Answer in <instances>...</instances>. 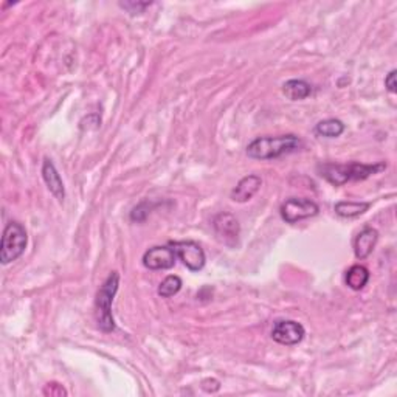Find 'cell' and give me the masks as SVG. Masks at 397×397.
<instances>
[{
    "mask_svg": "<svg viewBox=\"0 0 397 397\" xmlns=\"http://www.w3.org/2000/svg\"><path fill=\"white\" fill-rule=\"evenodd\" d=\"M318 174L330 185L342 187L348 182L366 180L371 175H376L386 169L385 161L366 165L360 161H351V163H323L318 165Z\"/></svg>",
    "mask_w": 397,
    "mask_h": 397,
    "instance_id": "6da1fadb",
    "label": "cell"
},
{
    "mask_svg": "<svg viewBox=\"0 0 397 397\" xmlns=\"http://www.w3.org/2000/svg\"><path fill=\"white\" fill-rule=\"evenodd\" d=\"M301 146H303L301 138L293 134L258 137L247 146V156L255 160H274L298 151Z\"/></svg>",
    "mask_w": 397,
    "mask_h": 397,
    "instance_id": "7a4b0ae2",
    "label": "cell"
},
{
    "mask_svg": "<svg viewBox=\"0 0 397 397\" xmlns=\"http://www.w3.org/2000/svg\"><path fill=\"white\" fill-rule=\"evenodd\" d=\"M120 285V275L116 271H112L107 279L100 288L95 300V309H97V323L102 332H112L115 330V320L112 315V303L114 298L119 292Z\"/></svg>",
    "mask_w": 397,
    "mask_h": 397,
    "instance_id": "3957f363",
    "label": "cell"
},
{
    "mask_svg": "<svg viewBox=\"0 0 397 397\" xmlns=\"http://www.w3.org/2000/svg\"><path fill=\"white\" fill-rule=\"evenodd\" d=\"M28 244L25 227L19 222H8L4 230L2 245H0V261L4 266L18 261L24 255Z\"/></svg>",
    "mask_w": 397,
    "mask_h": 397,
    "instance_id": "277c9868",
    "label": "cell"
},
{
    "mask_svg": "<svg viewBox=\"0 0 397 397\" xmlns=\"http://www.w3.org/2000/svg\"><path fill=\"white\" fill-rule=\"evenodd\" d=\"M320 213V207L311 198L304 197H290L285 201L281 208H279V215L283 220L288 224H297L304 219L315 217Z\"/></svg>",
    "mask_w": 397,
    "mask_h": 397,
    "instance_id": "5b68a950",
    "label": "cell"
},
{
    "mask_svg": "<svg viewBox=\"0 0 397 397\" xmlns=\"http://www.w3.org/2000/svg\"><path fill=\"white\" fill-rule=\"evenodd\" d=\"M169 245L174 248L177 260L183 262L188 270L198 271L205 267L207 256H205L203 248L194 241H175L169 242Z\"/></svg>",
    "mask_w": 397,
    "mask_h": 397,
    "instance_id": "8992f818",
    "label": "cell"
},
{
    "mask_svg": "<svg viewBox=\"0 0 397 397\" xmlns=\"http://www.w3.org/2000/svg\"><path fill=\"white\" fill-rule=\"evenodd\" d=\"M306 329L295 320H278L271 329V338L284 346H295L303 342Z\"/></svg>",
    "mask_w": 397,
    "mask_h": 397,
    "instance_id": "52a82bcc",
    "label": "cell"
},
{
    "mask_svg": "<svg viewBox=\"0 0 397 397\" xmlns=\"http://www.w3.org/2000/svg\"><path fill=\"white\" fill-rule=\"evenodd\" d=\"M213 229H215L219 241L224 242L225 245L234 247L238 244L241 227L238 219L230 215V213H219V215L213 219Z\"/></svg>",
    "mask_w": 397,
    "mask_h": 397,
    "instance_id": "ba28073f",
    "label": "cell"
},
{
    "mask_svg": "<svg viewBox=\"0 0 397 397\" xmlns=\"http://www.w3.org/2000/svg\"><path fill=\"white\" fill-rule=\"evenodd\" d=\"M177 255L171 245H157L143 255V266L149 270H169L175 266Z\"/></svg>",
    "mask_w": 397,
    "mask_h": 397,
    "instance_id": "9c48e42d",
    "label": "cell"
},
{
    "mask_svg": "<svg viewBox=\"0 0 397 397\" xmlns=\"http://www.w3.org/2000/svg\"><path fill=\"white\" fill-rule=\"evenodd\" d=\"M261 185H262V179L260 175L256 174L245 175V177H242L238 182V185L233 188L231 201L238 203H245L248 201H252L256 193L260 191Z\"/></svg>",
    "mask_w": 397,
    "mask_h": 397,
    "instance_id": "30bf717a",
    "label": "cell"
},
{
    "mask_svg": "<svg viewBox=\"0 0 397 397\" xmlns=\"http://www.w3.org/2000/svg\"><path fill=\"white\" fill-rule=\"evenodd\" d=\"M42 179H43V182H46V185H47L50 193L53 194L55 198H58V202H64V198H65L64 182L61 179L60 173H58L55 163L50 159H43Z\"/></svg>",
    "mask_w": 397,
    "mask_h": 397,
    "instance_id": "8fae6325",
    "label": "cell"
},
{
    "mask_svg": "<svg viewBox=\"0 0 397 397\" xmlns=\"http://www.w3.org/2000/svg\"><path fill=\"white\" fill-rule=\"evenodd\" d=\"M377 241H379V231L376 229H372V227H365L354 239L356 258L360 261L366 260L368 256L372 253V250L376 248Z\"/></svg>",
    "mask_w": 397,
    "mask_h": 397,
    "instance_id": "7c38bea8",
    "label": "cell"
},
{
    "mask_svg": "<svg viewBox=\"0 0 397 397\" xmlns=\"http://www.w3.org/2000/svg\"><path fill=\"white\" fill-rule=\"evenodd\" d=\"M283 93L290 101H301L311 97L312 86L304 79H289L283 84Z\"/></svg>",
    "mask_w": 397,
    "mask_h": 397,
    "instance_id": "4fadbf2b",
    "label": "cell"
},
{
    "mask_svg": "<svg viewBox=\"0 0 397 397\" xmlns=\"http://www.w3.org/2000/svg\"><path fill=\"white\" fill-rule=\"evenodd\" d=\"M371 203L370 202H352V201H342L337 202L334 211L337 216L344 217V219H352L365 215L370 210Z\"/></svg>",
    "mask_w": 397,
    "mask_h": 397,
    "instance_id": "5bb4252c",
    "label": "cell"
},
{
    "mask_svg": "<svg viewBox=\"0 0 397 397\" xmlns=\"http://www.w3.org/2000/svg\"><path fill=\"white\" fill-rule=\"evenodd\" d=\"M368 281H370V270L365 266H360V264L349 267L346 275H344V283L352 290H362Z\"/></svg>",
    "mask_w": 397,
    "mask_h": 397,
    "instance_id": "9a60e30c",
    "label": "cell"
},
{
    "mask_svg": "<svg viewBox=\"0 0 397 397\" xmlns=\"http://www.w3.org/2000/svg\"><path fill=\"white\" fill-rule=\"evenodd\" d=\"M344 129H346V126H344L342 120L328 119L320 121L317 126H315V134L325 138H337L343 134Z\"/></svg>",
    "mask_w": 397,
    "mask_h": 397,
    "instance_id": "2e32d148",
    "label": "cell"
},
{
    "mask_svg": "<svg viewBox=\"0 0 397 397\" xmlns=\"http://www.w3.org/2000/svg\"><path fill=\"white\" fill-rule=\"evenodd\" d=\"M182 285H183V283H182L180 276L169 275L163 279V281L160 283L157 293H159V297H161V298H171L174 295H177V293L182 289Z\"/></svg>",
    "mask_w": 397,
    "mask_h": 397,
    "instance_id": "e0dca14e",
    "label": "cell"
},
{
    "mask_svg": "<svg viewBox=\"0 0 397 397\" xmlns=\"http://www.w3.org/2000/svg\"><path fill=\"white\" fill-rule=\"evenodd\" d=\"M152 4L151 2H121L120 6L123 10H126L130 14H140L143 13L146 8H149Z\"/></svg>",
    "mask_w": 397,
    "mask_h": 397,
    "instance_id": "ac0fdd59",
    "label": "cell"
},
{
    "mask_svg": "<svg viewBox=\"0 0 397 397\" xmlns=\"http://www.w3.org/2000/svg\"><path fill=\"white\" fill-rule=\"evenodd\" d=\"M43 396H67V391H65L62 385L56 384V382H50L43 388Z\"/></svg>",
    "mask_w": 397,
    "mask_h": 397,
    "instance_id": "d6986e66",
    "label": "cell"
},
{
    "mask_svg": "<svg viewBox=\"0 0 397 397\" xmlns=\"http://www.w3.org/2000/svg\"><path fill=\"white\" fill-rule=\"evenodd\" d=\"M219 388H220V384L216 379H205L202 382V389L205 393H217Z\"/></svg>",
    "mask_w": 397,
    "mask_h": 397,
    "instance_id": "ffe728a7",
    "label": "cell"
},
{
    "mask_svg": "<svg viewBox=\"0 0 397 397\" xmlns=\"http://www.w3.org/2000/svg\"><path fill=\"white\" fill-rule=\"evenodd\" d=\"M385 87L389 93H396L397 84H396V70H391L385 78Z\"/></svg>",
    "mask_w": 397,
    "mask_h": 397,
    "instance_id": "44dd1931",
    "label": "cell"
}]
</instances>
